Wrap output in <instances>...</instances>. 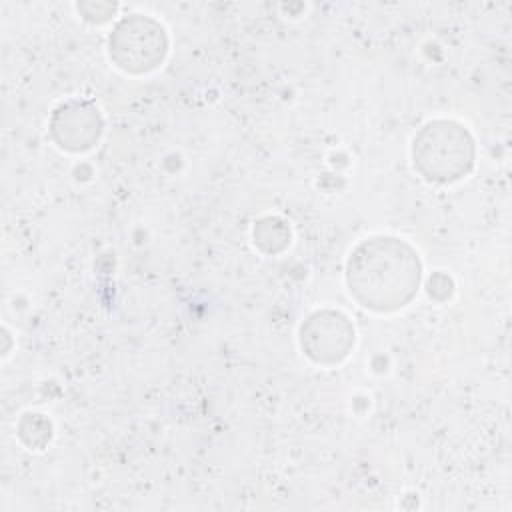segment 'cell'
Here are the masks:
<instances>
[{"label": "cell", "mask_w": 512, "mask_h": 512, "mask_svg": "<svg viewBox=\"0 0 512 512\" xmlns=\"http://www.w3.org/2000/svg\"><path fill=\"white\" fill-rule=\"evenodd\" d=\"M344 276L360 306L386 314L414 300L422 282V262L406 240L370 236L348 254Z\"/></svg>", "instance_id": "6da1fadb"}, {"label": "cell", "mask_w": 512, "mask_h": 512, "mask_svg": "<svg viewBox=\"0 0 512 512\" xmlns=\"http://www.w3.org/2000/svg\"><path fill=\"white\" fill-rule=\"evenodd\" d=\"M474 160V138L460 122L430 120L414 134L412 164L428 182H456L470 174Z\"/></svg>", "instance_id": "7a4b0ae2"}, {"label": "cell", "mask_w": 512, "mask_h": 512, "mask_svg": "<svg viewBox=\"0 0 512 512\" xmlns=\"http://www.w3.org/2000/svg\"><path fill=\"white\" fill-rule=\"evenodd\" d=\"M108 54L116 68L128 74H148L164 62L168 34L152 16L128 14L112 28Z\"/></svg>", "instance_id": "3957f363"}, {"label": "cell", "mask_w": 512, "mask_h": 512, "mask_svg": "<svg viewBox=\"0 0 512 512\" xmlns=\"http://www.w3.org/2000/svg\"><path fill=\"white\" fill-rule=\"evenodd\" d=\"M300 348L308 360L320 366H334L348 358L354 348L356 332L348 316L338 310H316L298 332Z\"/></svg>", "instance_id": "277c9868"}, {"label": "cell", "mask_w": 512, "mask_h": 512, "mask_svg": "<svg viewBox=\"0 0 512 512\" xmlns=\"http://www.w3.org/2000/svg\"><path fill=\"white\" fill-rule=\"evenodd\" d=\"M48 130L58 148L80 154L100 140L104 120L94 102L72 98L52 112Z\"/></svg>", "instance_id": "5b68a950"}, {"label": "cell", "mask_w": 512, "mask_h": 512, "mask_svg": "<svg viewBox=\"0 0 512 512\" xmlns=\"http://www.w3.org/2000/svg\"><path fill=\"white\" fill-rule=\"evenodd\" d=\"M254 244L264 254H280L288 248L292 232L290 226L278 216H264L254 224Z\"/></svg>", "instance_id": "8992f818"}, {"label": "cell", "mask_w": 512, "mask_h": 512, "mask_svg": "<svg viewBox=\"0 0 512 512\" xmlns=\"http://www.w3.org/2000/svg\"><path fill=\"white\" fill-rule=\"evenodd\" d=\"M18 438L30 450H40L52 438V424L44 414L28 412L18 422Z\"/></svg>", "instance_id": "52a82bcc"}, {"label": "cell", "mask_w": 512, "mask_h": 512, "mask_svg": "<svg viewBox=\"0 0 512 512\" xmlns=\"http://www.w3.org/2000/svg\"><path fill=\"white\" fill-rule=\"evenodd\" d=\"M76 8L84 20H88L92 24H102V22H108L116 14L118 4H114V2H82Z\"/></svg>", "instance_id": "ba28073f"}, {"label": "cell", "mask_w": 512, "mask_h": 512, "mask_svg": "<svg viewBox=\"0 0 512 512\" xmlns=\"http://www.w3.org/2000/svg\"><path fill=\"white\" fill-rule=\"evenodd\" d=\"M440 290H442V300L448 298V296L452 294V280H450L446 274L436 272V274L430 278V282H428V294L434 296V298H438V292H440Z\"/></svg>", "instance_id": "9c48e42d"}]
</instances>
